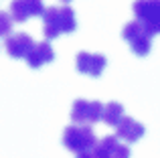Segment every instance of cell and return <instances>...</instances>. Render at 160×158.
Returning a JSON list of instances; mask_svg holds the SVG:
<instances>
[{"label": "cell", "mask_w": 160, "mask_h": 158, "mask_svg": "<svg viewBox=\"0 0 160 158\" xmlns=\"http://www.w3.org/2000/svg\"><path fill=\"white\" fill-rule=\"evenodd\" d=\"M98 144L91 126H81V124H71L63 130V146L73 154H85L91 152Z\"/></svg>", "instance_id": "1"}, {"label": "cell", "mask_w": 160, "mask_h": 158, "mask_svg": "<svg viewBox=\"0 0 160 158\" xmlns=\"http://www.w3.org/2000/svg\"><path fill=\"white\" fill-rule=\"evenodd\" d=\"M152 32L144 27L138 20H130V22L124 24L122 28V39L128 41L130 49L134 51V55L138 57H146L150 53V47H152Z\"/></svg>", "instance_id": "2"}, {"label": "cell", "mask_w": 160, "mask_h": 158, "mask_svg": "<svg viewBox=\"0 0 160 158\" xmlns=\"http://www.w3.org/2000/svg\"><path fill=\"white\" fill-rule=\"evenodd\" d=\"M134 16L152 35H160V0H134Z\"/></svg>", "instance_id": "3"}, {"label": "cell", "mask_w": 160, "mask_h": 158, "mask_svg": "<svg viewBox=\"0 0 160 158\" xmlns=\"http://www.w3.org/2000/svg\"><path fill=\"white\" fill-rule=\"evenodd\" d=\"M103 103L102 101H87V99H75L71 106V122L91 126L103 118Z\"/></svg>", "instance_id": "4"}, {"label": "cell", "mask_w": 160, "mask_h": 158, "mask_svg": "<svg viewBox=\"0 0 160 158\" xmlns=\"http://www.w3.org/2000/svg\"><path fill=\"white\" fill-rule=\"evenodd\" d=\"M106 57L102 53H87V51H79L75 55V67L79 73L83 75H91V77H99L102 71L106 69Z\"/></svg>", "instance_id": "5"}, {"label": "cell", "mask_w": 160, "mask_h": 158, "mask_svg": "<svg viewBox=\"0 0 160 158\" xmlns=\"http://www.w3.org/2000/svg\"><path fill=\"white\" fill-rule=\"evenodd\" d=\"M32 47H35V41L27 32H12L4 41V49L12 59H27L28 53L32 51Z\"/></svg>", "instance_id": "6"}, {"label": "cell", "mask_w": 160, "mask_h": 158, "mask_svg": "<svg viewBox=\"0 0 160 158\" xmlns=\"http://www.w3.org/2000/svg\"><path fill=\"white\" fill-rule=\"evenodd\" d=\"M144 126H142L140 122H136L134 118H130V116H124L122 118V122L116 126V136L118 138H122L124 142L132 144V142H138V140L144 136Z\"/></svg>", "instance_id": "7"}, {"label": "cell", "mask_w": 160, "mask_h": 158, "mask_svg": "<svg viewBox=\"0 0 160 158\" xmlns=\"http://www.w3.org/2000/svg\"><path fill=\"white\" fill-rule=\"evenodd\" d=\"M53 59H55L53 47L47 43V41H41V43H35L32 51L28 53V57H27V63H28V67L39 69V67H43V65L51 63Z\"/></svg>", "instance_id": "8"}, {"label": "cell", "mask_w": 160, "mask_h": 158, "mask_svg": "<svg viewBox=\"0 0 160 158\" xmlns=\"http://www.w3.org/2000/svg\"><path fill=\"white\" fill-rule=\"evenodd\" d=\"M43 35L47 41H53L59 35H63L59 27V6H47L43 14Z\"/></svg>", "instance_id": "9"}, {"label": "cell", "mask_w": 160, "mask_h": 158, "mask_svg": "<svg viewBox=\"0 0 160 158\" xmlns=\"http://www.w3.org/2000/svg\"><path fill=\"white\" fill-rule=\"evenodd\" d=\"M118 144H120V138H118V136H103L93 146L91 156L93 158H112V152L116 150Z\"/></svg>", "instance_id": "10"}, {"label": "cell", "mask_w": 160, "mask_h": 158, "mask_svg": "<svg viewBox=\"0 0 160 158\" xmlns=\"http://www.w3.org/2000/svg\"><path fill=\"white\" fill-rule=\"evenodd\" d=\"M122 118H124V106L118 101H109L106 103V107H103V122L108 124V126H113L116 128L118 124L122 122Z\"/></svg>", "instance_id": "11"}, {"label": "cell", "mask_w": 160, "mask_h": 158, "mask_svg": "<svg viewBox=\"0 0 160 158\" xmlns=\"http://www.w3.org/2000/svg\"><path fill=\"white\" fill-rule=\"evenodd\" d=\"M59 27H61V32L69 35L77 28V20H75V12L71 6H61L59 8Z\"/></svg>", "instance_id": "12"}, {"label": "cell", "mask_w": 160, "mask_h": 158, "mask_svg": "<svg viewBox=\"0 0 160 158\" xmlns=\"http://www.w3.org/2000/svg\"><path fill=\"white\" fill-rule=\"evenodd\" d=\"M8 8H10V16H12L14 22H24L27 18H31L28 8H27V2H24V0H12Z\"/></svg>", "instance_id": "13"}, {"label": "cell", "mask_w": 160, "mask_h": 158, "mask_svg": "<svg viewBox=\"0 0 160 158\" xmlns=\"http://www.w3.org/2000/svg\"><path fill=\"white\" fill-rule=\"evenodd\" d=\"M12 16L10 12L0 10V37H10L12 35Z\"/></svg>", "instance_id": "14"}, {"label": "cell", "mask_w": 160, "mask_h": 158, "mask_svg": "<svg viewBox=\"0 0 160 158\" xmlns=\"http://www.w3.org/2000/svg\"><path fill=\"white\" fill-rule=\"evenodd\" d=\"M27 2V8H28V14L31 16H43L47 8L43 6V0H24Z\"/></svg>", "instance_id": "15"}, {"label": "cell", "mask_w": 160, "mask_h": 158, "mask_svg": "<svg viewBox=\"0 0 160 158\" xmlns=\"http://www.w3.org/2000/svg\"><path fill=\"white\" fill-rule=\"evenodd\" d=\"M112 158H130V148L126 146V144H118L116 150L112 152Z\"/></svg>", "instance_id": "16"}, {"label": "cell", "mask_w": 160, "mask_h": 158, "mask_svg": "<svg viewBox=\"0 0 160 158\" xmlns=\"http://www.w3.org/2000/svg\"><path fill=\"white\" fill-rule=\"evenodd\" d=\"M77 158H93V156H91V152H85V154H79Z\"/></svg>", "instance_id": "17"}, {"label": "cell", "mask_w": 160, "mask_h": 158, "mask_svg": "<svg viewBox=\"0 0 160 158\" xmlns=\"http://www.w3.org/2000/svg\"><path fill=\"white\" fill-rule=\"evenodd\" d=\"M61 2H65V4H67V2H69V0H61Z\"/></svg>", "instance_id": "18"}]
</instances>
